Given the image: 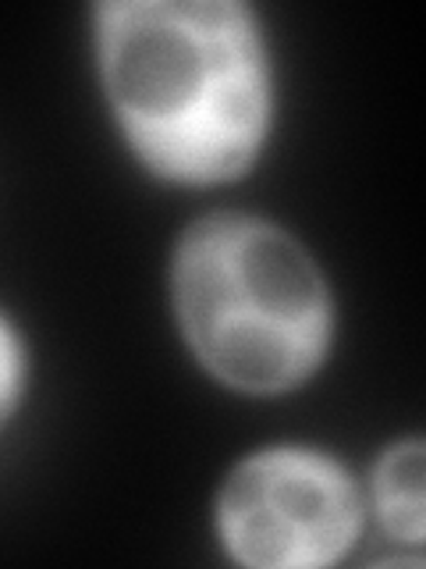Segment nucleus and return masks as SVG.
Here are the masks:
<instances>
[{"instance_id":"obj_1","label":"nucleus","mask_w":426,"mask_h":569,"mask_svg":"<svg viewBox=\"0 0 426 569\" xmlns=\"http://www.w3.org/2000/svg\"><path fill=\"white\" fill-rule=\"evenodd\" d=\"M97 61L124 139L160 178L217 186L271 129V64L235 0H106Z\"/></svg>"},{"instance_id":"obj_2","label":"nucleus","mask_w":426,"mask_h":569,"mask_svg":"<svg viewBox=\"0 0 426 569\" xmlns=\"http://www.w3.org/2000/svg\"><path fill=\"white\" fill-rule=\"evenodd\" d=\"M174 313L217 381L274 396L324 363L334 310L316 260L256 213L213 210L185 228L171 263Z\"/></svg>"},{"instance_id":"obj_3","label":"nucleus","mask_w":426,"mask_h":569,"mask_svg":"<svg viewBox=\"0 0 426 569\" xmlns=\"http://www.w3.org/2000/svg\"><path fill=\"white\" fill-rule=\"evenodd\" d=\"M363 502L348 470L313 449H263L227 473L217 530L227 556L256 569L331 566L355 545Z\"/></svg>"},{"instance_id":"obj_4","label":"nucleus","mask_w":426,"mask_h":569,"mask_svg":"<svg viewBox=\"0 0 426 569\" xmlns=\"http://www.w3.org/2000/svg\"><path fill=\"white\" fill-rule=\"evenodd\" d=\"M373 506L390 538L423 541V441L390 445L373 470Z\"/></svg>"},{"instance_id":"obj_5","label":"nucleus","mask_w":426,"mask_h":569,"mask_svg":"<svg viewBox=\"0 0 426 569\" xmlns=\"http://www.w3.org/2000/svg\"><path fill=\"white\" fill-rule=\"evenodd\" d=\"M22 385H26V352L14 328L8 325V317L0 313V423L8 420L18 396H22Z\"/></svg>"}]
</instances>
